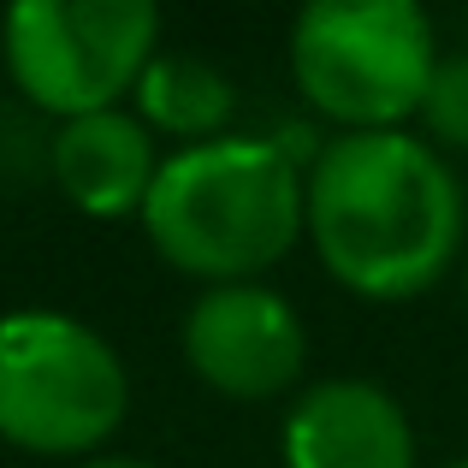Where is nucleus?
<instances>
[{
    "label": "nucleus",
    "instance_id": "nucleus-1",
    "mask_svg": "<svg viewBox=\"0 0 468 468\" xmlns=\"http://www.w3.org/2000/svg\"><path fill=\"white\" fill-rule=\"evenodd\" d=\"M303 231L320 267L367 303H410L463 243V184L410 131H338L303 172Z\"/></svg>",
    "mask_w": 468,
    "mask_h": 468
},
{
    "label": "nucleus",
    "instance_id": "nucleus-2",
    "mask_svg": "<svg viewBox=\"0 0 468 468\" xmlns=\"http://www.w3.org/2000/svg\"><path fill=\"white\" fill-rule=\"evenodd\" d=\"M137 219L178 273L207 285L261 279L303 238V160L238 131L190 143L160 160Z\"/></svg>",
    "mask_w": 468,
    "mask_h": 468
},
{
    "label": "nucleus",
    "instance_id": "nucleus-3",
    "mask_svg": "<svg viewBox=\"0 0 468 468\" xmlns=\"http://www.w3.org/2000/svg\"><path fill=\"white\" fill-rule=\"evenodd\" d=\"M433 66V18L415 0H309L291 18V78L344 131H403Z\"/></svg>",
    "mask_w": 468,
    "mask_h": 468
},
{
    "label": "nucleus",
    "instance_id": "nucleus-4",
    "mask_svg": "<svg viewBox=\"0 0 468 468\" xmlns=\"http://www.w3.org/2000/svg\"><path fill=\"white\" fill-rule=\"evenodd\" d=\"M131 410L119 350L78 314H0V439L30 457H101Z\"/></svg>",
    "mask_w": 468,
    "mask_h": 468
},
{
    "label": "nucleus",
    "instance_id": "nucleus-5",
    "mask_svg": "<svg viewBox=\"0 0 468 468\" xmlns=\"http://www.w3.org/2000/svg\"><path fill=\"white\" fill-rule=\"evenodd\" d=\"M160 54L149 0H18L0 18V59L30 107L83 119L119 107Z\"/></svg>",
    "mask_w": 468,
    "mask_h": 468
},
{
    "label": "nucleus",
    "instance_id": "nucleus-6",
    "mask_svg": "<svg viewBox=\"0 0 468 468\" xmlns=\"http://www.w3.org/2000/svg\"><path fill=\"white\" fill-rule=\"evenodd\" d=\"M178 344L190 374L207 391L238 403L291 391L303 379V362H309V332H303L297 303L261 279L196 291V303L184 309Z\"/></svg>",
    "mask_w": 468,
    "mask_h": 468
},
{
    "label": "nucleus",
    "instance_id": "nucleus-7",
    "mask_svg": "<svg viewBox=\"0 0 468 468\" xmlns=\"http://www.w3.org/2000/svg\"><path fill=\"white\" fill-rule=\"evenodd\" d=\"M285 468H415L410 410L379 379L338 374L291 398L279 427Z\"/></svg>",
    "mask_w": 468,
    "mask_h": 468
},
{
    "label": "nucleus",
    "instance_id": "nucleus-8",
    "mask_svg": "<svg viewBox=\"0 0 468 468\" xmlns=\"http://www.w3.org/2000/svg\"><path fill=\"white\" fill-rule=\"evenodd\" d=\"M154 172H160L154 131L137 113H125V107L66 119L54 137V184L90 219L143 214Z\"/></svg>",
    "mask_w": 468,
    "mask_h": 468
},
{
    "label": "nucleus",
    "instance_id": "nucleus-9",
    "mask_svg": "<svg viewBox=\"0 0 468 468\" xmlns=\"http://www.w3.org/2000/svg\"><path fill=\"white\" fill-rule=\"evenodd\" d=\"M131 101H137L143 125L160 131V137H184V149L226 137V119L238 113V90H231L226 71L202 54H178V48H160L149 59Z\"/></svg>",
    "mask_w": 468,
    "mask_h": 468
},
{
    "label": "nucleus",
    "instance_id": "nucleus-10",
    "mask_svg": "<svg viewBox=\"0 0 468 468\" xmlns=\"http://www.w3.org/2000/svg\"><path fill=\"white\" fill-rule=\"evenodd\" d=\"M415 119L427 125L433 149H468V54H439Z\"/></svg>",
    "mask_w": 468,
    "mask_h": 468
},
{
    "label": "nucleus",
    "instance_id": "nucleus-11",
    "mask_svg": "<svg viewBox=\"0 0 468 468\" xmlns=\"http://www.w3.org/2000/svg\"><path fill=\"white\" fill-rule=\"evenodd\" d=\"M78 468H154V463H143V457H90V463H78Z\"/></svg>",
    "mask_w": 468,
    "mask_h": 468
},
{
    "label": "nucleus",
    "instance_id": "nucleus-12",
    "mask_svg": "<svg viewBox=\"0 0 468 468\" xmlns=\"http://www.w3.org/2000/svg\"><path fill=\"white\" fill-rule=\"evenodd\" d=\"M445 468H468V457H457V463H445Z\"/></svg>",
    "mask_w": 468,
    "mask_h": 468
}]
</instances>
